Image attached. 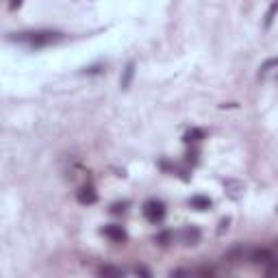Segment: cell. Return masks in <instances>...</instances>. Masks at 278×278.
Instances as JSON below:
<instances>
[{"instance_id": "1", "label": "cell", "mask_w": 278, "mask_h": 278, "mask_svg": "<svg viewBox=\"0 0 278 278\" xmlns=\"http://www.w3.org/2000/svg\"><path fill=\"white\" fill-rule=\"evenodd\" d=\"M11 39L26 43V46H31V48H43V46H50V43L61 41L63 33H59V31H24V33L11 35Z\"/></svg>"}, {"instance_id": "2", "label": "cell", "mask_w": 278, "mask_h": 278, "mask_svg": "<svg viewBox=\"0 0 278 278\" xmlns=\"http://www.w3.org/2000/svg\"><path fill=\"white\" fill-rule=\"evenodd\" d=\"M144 215L148 222L152 224H159V222H163V217H165V204L163 202H159V200H148L144 204Z\"/></svg>"}, {"instance_id": "3", "label": "cell", "mask_w": 278, "mask_h": 278, "mask_svg": "<svg viewBox=\"0 0 278 278\" xmlns=\"http://www.w3.org/2000/svg\"><path fill=\"white\" fill-rule=\"evenodd\" d=\"M274 252L267 250V248H254V250L248 252V261L254 263V265H267L269 261H274Z\"/></svg>"}, {"instance_id": "4", "label": "cell", "mask_w": 278, "mask_h": 278, "mask_svg": "<svg viewBox=\"0 0 278 278\" xmlns=\"http://www.w3.org/2000/svg\"><path fill=\"white\" fill-rule=\"evenodd\" d=\"M102 235L109 237L111 241H115V244H122V241H126V233H124V228H122V226H118V224L105 226V228H102Z\"/></svg>"}, {"instance_id": "5", "label": "cell", "mask_w": 278, "mask_h": 278, "mask_svg": "<svg viewBox=\"0 0 278 278\" xmlns=\"http://www.w3.org/2000/svg\"><path fill=\"white\" fill-rule=\"evenodd\" d=\"M76 200H78L80 204H96L98 194L94 192V187H83V189H78Z\"/></svg>"}, {"instance_id": "6", "label": "cell", "mask_w": 278, "mask_h": 278, "mask_svg": "<svg viewBox=\"0 0 278 278\" xmlns=\"http://www.w3.org/2000/svg\"><path fill=\"white\" fill-rule=\"evenodd\" d=\"M133 76H135V61H128L126 68H124V72H122V78H120V87L124 91L130 87V83H133Z\"/></svg>"}, {"instance_id": "7", "label": "cell", "mask_w": 278, "mask_h": 278, "mask_svg": "<svg viewBox=\"0 0 278 278\" xmlns=\"http://www.w3.org/2000/svg\"><path fill=\"white\" fill-rule=\"evenodd\" d=\"M180 237H182V241H185L187 246H194V244H198V239H200V230L198 228H185Z\"/></svg>"}, {"instance_id": "8", "label": "cell", "mask_w": 278, "mask_h": 278, "mask_svg": "<svg viewBox=\"0 0 278 278\" xmlns=\"http://www.w3.org/2000/svg\"><path fill=\"white\" fill-rule=\"evenodd\" d=\"M189 204L198 211H207L211 207V198H207V196H194V198L189 200Z\"/></svg>"}, {"instance_id": "9", "label": "cell", "mask_w": 278, "mask_h": 278, "mask_svg": "<svg viewBox=\"0 0 278 278\" xmlns=\"http://www.w3.org/2000/svg\"><path fill=\"white\" fill-rule=\"evenodd\" d=\"M200 139H204V130H202V128H192V130H187V133H185L182 142L196 144V142H200Z\"/></svg>"}, {"instance_id": "10", "label": "cell", "mask_w": 278, "mask_h": 278, "mask_svg": "<svg viewBox=\"0 0 278 278\" xmlns=\"http://www.w3.org/2000/svg\"><path fill=\"white\" fill-rule=\"evenodd\" d=\"M276 13H278V0H274V3L269 5V9H267V13H265V22H263V26H265V28L272 26V22H274V18H276Z\"/></svg>"}, {"instance_id": "11", "label": "cell", "mask_w": 278, "mask_h": 278, "mask_svg": "<svg viewBox=\"0 0 278 278\" xmlns=\"http://www.w3.org/2000/svg\"><path fill=\"white\" fill-rule=\"evenodd\" d=\"M98 274H100V276H122L124 272H122L120 267H113V265H105V267H100V269H98Z\"/></svg>"}, {"instance_id": "12", "label": "cell", "mask_w": 278, "mask_h": 278, "mask_svg": "<svg viewBox=\"0 0 278 278\" xmlns=\"http://www.w3.org/2000/svg\"><path fill=\"white\" fill-rule=\"evenodd\" d=\"M265 276H269V278H276L278 276V259L269 261L267 265H265Z\"/></svg>"}, {"instance_id": "13", "label": "cell", "mask_w": 278, "mask_h": 278, "mask_svg": "<svg viewBox=\"0 0 278 278\" xmlns=\"http://www.w3.org/2000/svg\"><path fill=\"white\" fill-rule=\"evenodd\" d=\"M172 239V233H161V235L157 237V241L159 244H163V246H167V241Z\"/></svg>"}, {"instance_id": "14", "label": "cell", "mask_w": 278, "mask_h": 278, "mask_svg": "<svg viewBox=\"0 0 278 278\" xmlns=\"http://www.w3.org/2000/svg\"><path fill=\"white\" fill-rule=\"evenodd\" d=\"M124 207H126V204H113V207H111V213H115V215L124 213Z\"/></svg>"}, {"instance_id": "15", "label": "cell", "mask_w": 278, "mask_h": 278, "mask_svg": "<svg viewBox=\"0 0 278 278\" xmlns=\"http://www.w3.org/2000/svg\"><path fill=\"white\" fill-rule=\"evenodd\" d=\"M22 3H24V0H11V3H9V9H11V11H16L18 7H22Z\"/></svg>"}, {"instance_id": "16", "label": "cell", "mask_w": 278, "mask_h": 278, "mask_svg": "<svg viewBox=\"0 0 278 278\" xmlns=\"http://www.w3.org/2000/svg\"><path fill=\"white\" fill-rule=\"evenodd\" d=\"M135 274H144V276H150V272H148V269H144V267H137V269H135Z\"/></svg>"}]
</instances>
